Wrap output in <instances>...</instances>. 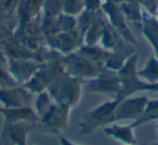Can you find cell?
<instances>
[{"mask_svg": "<svg viewBox=\"0 0 158 145\" xmlns=\"http://www.w3.org/2000/svg\"><path fill=\"white\" fill-rule=\"evenodd\" d=\"M143 145H158V142L157 143H151V144H143Z\"/></svg>", "mask_w": 158, "mask_h": 145, "instance_id": "cell-29", "label": "cell"}, {"mask_svg": "<svg viewBox=\"0 0 158 145\" xmlns=\"http://www.w3.org/2000/svg\"><path fill=\"white\" fill-rule=\"evenodd\" d=\"M142 8L151 14H156L158 8V0H136Z\"/></svg>", "mask_w": 158, "mask_h": 145, "instance_id": "cell-25", "label": "cell"}, {"mask_svg": "<svg viewBox=\"0 0 158 145\" xmlns=\"http://www.w3.org/2000/svg\"><path fill=\"white\" fill-rule=\"evenodd\" d=\"M56 22L59 33H66L77 29V16L61 13L56 16Z\"/></svg>", "mask_w": 158, "mask_h": 145, "instance_id": "cell-22", "label": "cell"}, {"mask_svg": "<svg viewBox=\"0 0 158 145\" xmlns=\"http://www.w3.org/2000/svg\"><path fill=\"white\" fill-rule=\"evenodd\" d=\"M84 44V36L78 29L66 33H60L52 44L54 50L62 55H67L69 53L76 52Z\"/></svg>", "mask_w": 158, "mask_h": 145, "instance_id": "cell-13", "label": "cell"}, {"mask_svg": "<svg viewBox=\"0 0 158 145\" xmlns=\"http://www.w3.org/2000/svg\"><path fill=\"white\" fill-rule=\"evenodd\" d=\"M155 15H156V16H157V18H158V8H157V11H156V14H155Z\"/></svg>", "mask_w": 158, "mask_h": 145, "instance_id": "cell-30", "label": "cell"}, {"mask_svg": "<svg viewBox=\"0 0 158 145\" xmlns=\"http://www.w3.org/2000/svg\"><path fill=\"white\" fill-rule=\"evenodd\" d=\"M148 92H158V84L148 85Z\"/></svg>", "mask_w": 158, "mask_h": 145, "instance_id": "cell-27", "label": "cell"}, {"mask_svg": "<svg viewBox=\"0 0 158 145\" xmlns=\"http://www.w3.org/2000/svg\"><path fill=\"white\" fill-rule=\"evenodd\" d=\"M47 91L55 103L73 108L81 100L84 81L72 77L64 70L53 80Z\"/></svg>", "mask_w": 158, "mask_h": 145, "instance_id": "cell-1", "label": "cell"}, {"mask_svg": "<svg viewBox=\"0 0 158 145\" xmlns=\"http://www.w3.org/2000/svg\"><path fill=\"white\" fill-rule=\"evenodd\" d=\"M70 110L72 108L68 106L53 102L50 107L39 117L37 122L38 132L59 135L60 132L67 128Z\"/></svg>", "mask_w": 158, "mask_h": 145, "instance_id": "cell-4", "label": "cell"}, {"mask_svg": "<svg viewBox=\"0 0 158 145\" xmlns=\"http://www.w3.org/2000/svg\"><path fill=\"white\" fill-rule=\"evenodd\" d=\"M9 70L20 86L27 82L34 76L40 66V63L31 59H14L8 57Z\"/></svg>", "mask_w": 158, "mask_h": 145, "instance_id": "cell-12", "label": "cell"}, {"mask_svg": "<svg viewBox=\"0 0 158 145\" xmlns=\"http://www.w3.org/2000/svg\"><path fill=\"white\" fill-rule=\"evenodd\" d=\"M138 75L148 85L158 84V59L153 55L147 60L142 69L138 70Z\"/></svg>", "mask_w": 158, "mask_h": 145, "instance_id": "cell-19", "label": "cell"}, {"mask_svg": "<svg viewBox=\"0 0 158 145\" xmlns=\"http://www.w3.org/2000/svg\"><path fill=\"white\" fill-rule=\"evenodd\" d=\"M20 85L18 84L9 70L8 56L0 52V88H14Z\"/></svg>", "mask_w": 158, "mask_h": 145, "instance_id": "cell-20", "label": "cell"}, {"mask_svg": "<svg viewBox=\"0 0 158 145\" xmlns=\"http://www.w3.org/2000/svg\"><path fill=\"white\" fill-rule=\"evenodd\" d=\"M103 1L102 0H84V8L86 11L101 12Z\"/></svg>", "mask_w": 158, "mask_h": 145, "instance_id": "cell-24", "label": "cell"}, {"mask_svg": "<svg viewBox=\"0 0 158 145\" xmlns=\"http://www.w3.org/2000/svg\"><path fill=\"white\" fill-rule=\"evenodd\" d=\"M148 99L145 95L129 97L117 103L114 113V122L123 120H138L145 112Z\"/></svg>", "mask_w": 158, "mask_h": 145, "instance_id": "cell-10", "label": "cell"}, {"mask_svg": "<svg viewBox=\"0 0 158 145\" xmlns=\"http://www.w3.org/2000/svg\"><path fill=\"white\" fill-rule=\"evenodd\" d=\"M0 145H2V144H1V143H0Z\"/></svg>", "mask_w": 158, "mask_h": 145, "instance_id": "cell-33", "label": "cell"}, {"mask_svg": "<svg viewBox=\"0 0 158 145\" xmlns=\"http://www.w3.org/2000/svg\"><path fill=\"white\" fill-rule=\"evenodd\" d=\"M84 10V0H63V11H62V13L73 16H78Z\"/></svg>", "mask_w": 158, "mask_h": 145, "instance_id": "cell-23", "label": "cell"}, {"mask_svg": "<svg viewBox=\"0 0 158 145\" xmlns=\"http://www.w3.org/2000/svg\"><path fill=\"white\" fill-rule=\"evenodd\" d=\"M140 28L143 37L151 44L154 55L158 59V18L155 14H151L144 10Z\"/></svg>", "mask_w": 158, "mask_h": 145, "instance_id": "cell-15", "label": "cell"}, {"mask_svg": "<svg viewBox=\"0 0 158 145\" xmlns=\"http://www.w3.org/2000/svg\"><path fill=\"white\" fill-rule=\"evenodd\" d=\"M102 11L105 15L107 23L113 27L115 31L127 42L132 46H136V39L129 27V23L126 20L125 15L117 3L104 2L102 6Z\"/></svg>", "mask_w": 158, "mask_h": 145, "instance_id": "cell-8", "label": "cell"}, {"mask_svg": "<svg viewBox=\"0 0 158 145\" xmlns=\"http://www.w3.org/2000/svg\"><path fill=\"white\" fill-rule=\"evenodd\" d=\"M59 140H60V145H79L77 143H74L72 141H69L68 139L64 138L62 135H59Z\"/></svg>", "mask_w": 158, "mask_h": 145, "instance_id": "cell-26", "label": "cell"}, {"mask_svg": "<svg viewBox=\"0 0 158 145\" xmlns=\"http://www.w3.org/2000/svg\"><path fill=\"white\" fill-rule=\"evenodd\" d=\"M0 114L3 117V125L18 122V121H29L38 122L39 117L35 108L31 106H20V107H0Z\"/></svg>", "mask_w": 158, "mask_h": 145, "instance_id": "cell-14", "label": "cell"}, {"mask_svg": "<svg viewBox=\"0 0 158 145\" xmlns=\"http://www.w3.org/2000/svg\"><path fill=\"white\" fill-rule=\"evenodd\" d=\"M104 2H110V3H117V5H119V3H121L123 1H125V0H102Z\"/></svg>", "mask_w": 158, "mask_h": 145, "instance_id": "cell-28", "label": "cell"}, {"mask_svg": "<svg viewBox=\"0 0 158 145\" xmlns=\"http://www.w3.org/2000/svg\"><path fill=\"white\" fill-rule=\"evenodd\" d=\"M118 102L110 99L93 110L86 112L79 123L78 135H90L99 128L114 123V113Z\"/></svg>", "mask_w": 158, "mask_h": 145, "instance_id": "cell-2", "label": "cell"}, {"mask_svg": "<svg viewBox=\"0 0 158 145\" xmlns=\"http://www.w3.org/2000/svg\"><path fill=\"white\" fill-rule=\"evenodd\" d=\"M155 120H158V100H148L144 114L131 125L133 128H136Z\"/></svg>", "mask_w": 158, "mask_h": 145, "instance_id": "cell-21", "label": "cell"}, {"mask_svg": "<svg viewBox=\"0 0 158 145\" xmlns=\"http://www.w3.org/2000/svg\"><path fill=\"white\" fill-rule=\"evenodd\" d=\"M156 131H157V135H158V125H157V127H156Z\"/></svg>", "mask_w": 158, "mask_h": 145, "instance_id": "cell-31", "label": "cell"}, {"mask_svg": "<svg viewBox=\"0 0 158 145\" xmlns=\"http://www.w3.org/2000/svg\"><path fill=\"white\" fill-rule=\"evenodd\" d=\"M123 145H136V144H123Z\"/></svg>", "mask_w": 158, "mask_h": 145, "instance_id": "cell-32", "label": "cell"}, {"mask_svg": "<svg viewBox=\"0 0 158 145\" xmlns=\"http://www.w3.org/2000/svg\"><path fill=\"white\" fill-rule=\"evenodd\" d=\"M62 57L41 63L33 77L22 86L31 91L33 94L34 93L38 94L42 91H47L48 87L52 84L53 80L64 72Z\"/></svg>", "mask_w": 158, "mask_h": 145, "instance_id": "cell-6", "label": "cell"}, {"mask_svg": "<svg viewBox=\"0 0 158 145\" xmlns=\"http://www.w3.org/2000/svg\"><path fill=\"white\" fill-rule=\"evenodd\" d=\"M37 122L18 121L3 125L0 143L2 145H28L27 136L33 132H38Z\"/></svg>", "mask_w": 158, "mask_h": 145, "instance_id": "cell-9", "label": "cell"}, {"mask_svg": "<svg viewBox=\"0 0 158 145\" xmlns=\"http://www.w3.org/2000/svg\"><path fill=\"white\" fill-rule=\"evenodd\" d=\"M119 7L128 23H131L138 27L141 26L144 9L136 0H125L119 3Z\"/></svg>", "mask_w": 158, "mask_h": 145, "instance_id": "cell-17", "label": "cell"}, {"mask_svg": "<svg viewBox=\"0 0 158 145\" xmlns=\"http://www.w3.org/2000/svg\"><path fill=\"white\" fill-rule=\"evenodd\" d=\"M76 52L78 54L82 55V56L87 57L90 61L103 66L105 65V62L107 61L110 54V50H106L105 48H103L102 46H99V44H92V46L82 44Z\"/></svg>", "mask_w": 158, "mask_h": 145, "instance_id": "cell-18", "label": "cell"}, {"mask_svg": "<svg viewBox=\"0 0 158 145\" xmlns=\"http://www.w3.org/2000/svg\"><path fill=\"white\" fill-rule=\"evenodd\" d=\"M136 64H138V54L134 53L117 72L120 82V91L116 97L117 102L126 97H132L136 92H148V84L143 81L139 77Z\"/></svg>", "mask_w": 158, "mask_h": 145, "instance_id": "cell-3", "label": "cell"}, {"mask_svg": "<svg viewBox=\"0 0 158 145\" xmlns=\"http://www.w3.org/2000/svg\"><path fill=\"white\" fill-rule=\"evenodd\" d=\"M103 132L106 136L114 139L123 144H136L134 128L132 127V125L123 126L114 122L104 127Z\"/></svg>", "mask_w": 158, "mask_h": 145, "instance_id": "cell-16", "label": "cell"}, {"mask_svg": "<svg viewBox=\"0 0 158 145\" xmlns=\"http://www.w3.org/2000/svg\"><path fill=\"white\" fill-rule=\"evenodd\" d=\"M84 90L89 93L107 95L116 100L120 91L118 72L104 67L97 77L84 81Z\"/></svg>", "mask_w": 158, "mask_h": 145, "instance_id": "cell-7", "label": "cell"}, {"mask_svg": "<svg viewBox=\"0 0 158 145\" xmlns=\"http://www.w3.org/2000/svg\"><path fill=\"white\" fill-rule=\"evenodd\" d=\"M33 93L23 86L14 88H0V104L1 107H20L31 106Z\"/></svg>", "mask_w": 158, "mask_h": 145, "instance_id": "cell-11", "label": "cell"}, {"mask_svg": "<svg viewBox=\"0 0 158 145\" xmlns=\"http://www.w3.org/2000/svg\"><path fill=\"white\" fill-rule=\"evenodd\" d=\"M62 64L66 74L82 81L97 77L104 68L103 65L94 63L77 52L63 55Z\"/></svg>", "mask_w": 158, "mask_h": 145, "instance_id": "cell-5", "label": "cell"}]
</instances>
